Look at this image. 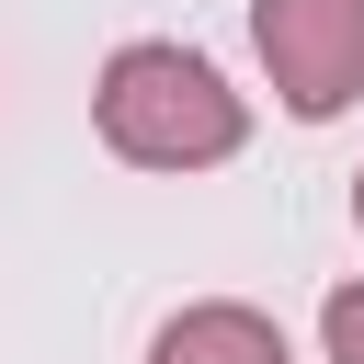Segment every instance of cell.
<instances>
[{
  "label": "cell",
  "instance_id": "cell-3",
  "mask_svg": "<svg viewBox=\"0 0 364 364\" xmlns=\"http://www.w3.org/2000/svg\"><path fill=\"white\" fill-rule=\"evenodd\" d=\"M148 364H296V353H284V330H273L262 307L205 296V307H171V318H159Z\"/></svg>",
  "mask_w": 364,
  "mask_h": 364
},
{
  "label": "cell",
  "instance_id": "cell-5",
  "mask_svg": "<svg viewBox=\"0 0 364 364\" xmlns=\"http://www.w3.org/2000/svg\"><path fill=\"white\" fill-rule=\"evenodd\" d=\"M353 228H364V171H353Z\"/></svg>",
  "mask_w": 364,
  "mask_h": 364
},
{
  "label": "cell",
  "instance_id": "cell-2",
  "mask_svg": "<svg viewBox=\"0 0 364 364\" xmlns=\"http://www.w3.org/2000/svg\"><path fill=\"white\" fill-rule=\"evenodd\" d=\"M250 46L296 125H330L364 102V0H250Z\"/></svg>",
  "mask_w": 364,
  "mask_h": 364
},
{
  "label": "cell",
  "instance_id": "cell-4",
  "mask_svg": "<svg viewBox=\"0 0 364 364\" xmlns=\"http://www.w3.org/2000/svg\"><path fill=\"white\" fill-rule=\"evenodd\" d=\"M318 341H330V364H364V284H330V307H318Z\"/></svg>",
  "mask_w": 364,
  "mask_h": 364
},
{
  "label": "cell",
  "instance_id": "cell-1",
  "mask_svg": "<svg viewBox=\"0 0 364 364\" xmlns=\"http://www.w3.org/2000/svg\"><path fill=\"white\" fill-rule=\"evenodd\" d=\"M91 114H102V148H114V159H136V171H216V159H239V148H250V102L216 80V57L171 46V34L114 46V57H102Z\"/></svg>",
  "mask_w": 364,
  "mask_h": 364
}]
</instances>
